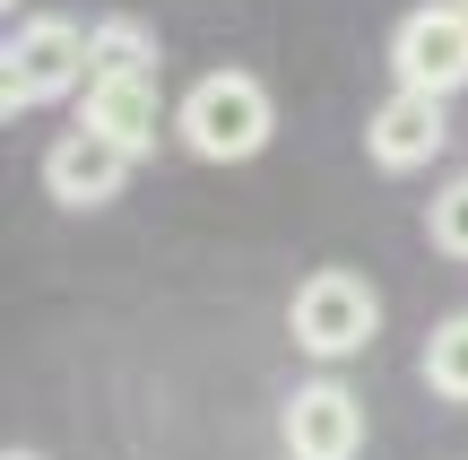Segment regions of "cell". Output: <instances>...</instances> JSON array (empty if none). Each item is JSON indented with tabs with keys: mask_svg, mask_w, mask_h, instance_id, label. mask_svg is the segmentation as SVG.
I'll use <instances>...</instances> for the list:
<instances>
[{
	"mask_svg": "<svg viewBox=\"0 0 468 460\" xmlns=\"http://www.w3.org/2000/svg\"><path fill=\"white\" fill-rule=\"evenodd\" d=\"M165 122L174 113H165V87H156V79H87V131L122 139L131 156H148Z\"/></svg>",
	"mask_w": 468,
	"mask_h": 460,
	"instance_id": "cell-8",
	"label": "cell"
},
{
	"mask_svg": "<svg viewBox=\"0 0 468 460\" xmlns=\"http://www.w3.org/2000/svg\"><path fill=\"white\" fill-rule=\"evenodd\" d=\"M390 79L417 87V96H442V104L468 87V9L460 0H425L390 27Z\"/></svg>",
	"mask_w": 468,
	"mask_h": 460,
	"instance_id": "cell-4",
	"label": "cell"
},
{
	"mask_svg": "<svg viewBox=\"0 0 468 460\" xmlns=\"http://www.w3.org/2000/svg\"><path fill=\"white\" fill-rule=\"evenodd\" d=\"M425 382H434V400H460L468 409V313L434 322V339H425Z\"/></svg>",
	"mask_w": 468,
	"mask_h": 460,
	"instance_id": "cell-10",
	"label": "cell"
},
{
	"mask_svg": "<svg viewBox=\"0 0 468 460\" xmlns=\"http://www.w3.org/2000/svg\"><path fill=\"white\" fill-rule=\"evenodd\" d=\"M442 139H452L442 96H417V87H390V96L373 104V122H365V156H373L382 174H417V166H434Z\"/></svg>",
	"mask_w": 468,
	"mask_h": 460,
	"instance_id": "cell-7",
	"label": "cell"
},
{
	"mask_svg": "<svg viewBox=\"0 0 468 460\" xmlns=\"http://www.w3.org/2000/svg\"><path fill=\"white\" fill-rule=\"evenodd\" d=\"M278 434H286V460H356L365 452V400H356L347 382H330V374L295 382Z\"/></svg>",
	"mask_w": 468,
	"mask_h": 460,
	"instance_id": "cell-5",
	"label": "cell"
},
{
	"mask_svg": "<svg viewBox=\"0 0 468 460\" xmlns=\"http://www.w3.org/2000/svg\"><path fill=\"white\" fill-rule=\"evenodd\" d=\"M9 9H17V0H9Z\"/></svg>",
	"mask_w": 468,
	"mask_h": 460,
	"instance_id": "cell-13",
	"label": "cell"
},
{
	"mask_svg": "<svg viewBox=\"0 0 468 460\" xmlns=\"http://www.w3.org/2000/svg\"><path fill=\"white\" fill-rule=\"evenodd\" d=\"M87 52H96V79H156L165 70V52H156V35L139 17H96L87 27Z\"/></svg>",
	"mask_w": 468,
	"mask_h": 460,
	"instance_id": "cell-9",
	"label": "cell"
},
{
	"mask_svg": "<svg viewBox=\"0 0 468 460\" xmlns=\"http://www.w3.org/2000/svg\"><path fill=\"white\" fill-rule=\"evenodd\" d=\"M174 131H183V148L208 156V166H243V156L269 148L278 104H269V87L251 79V70H208V79H191V96L174 104Z\"/></svg>",
	"mask_w": 468,
	"mask_h": 460,
	"instance_id": "cell-1",
	"label": "cell"
},
{
	"mask_svg": "<svg viewBox=\"0 0 468 460\" xmlns=\"http://www.w3.org/2000/svg\"><path fill=\"white\" fill-rule=\"evenodd\" d=\"M131 166H139V156L122 148V139H104V131H87V122H79V131H61L44 148V191L61 209H104V200H122Z\"/></svg>",
	"mask_w": 468,
	"mask_h": 460,
	"instance_id": "cell-6",
	"label": "cell"
},
{
	"mask_svg": "<svg viewBox=\"0 0 468 460\" xmlns=\"http://www.w3.org/2000/svg\"><path fill=\"white\" fill-rule=\"evenodd\" d=\"M425 235H434V252L468 261V174H452V183L434 191V209H425Z\"/></svg>",
	"mask_w": 468,
	"mask_h": 460,
	"instance_id": "cell-11",
	"label": "cell"
},
{
	"mask_svg": "<svg viewBox=\"0 0 468 460\" xmlns=\"http://www.w3.org/2000/svg\"><path fill=\"white\" fill-rule=\"evenodd\" d=\"M0 460H44V452H17V444H9V452H0Z\"/></svg>",
	"mask_w": 468,
	"mask_h": 460,
	"instance_id": "cell-12",
	"label": "cell"
},
{
	"mask_svg": "<svg viewBox=\"0 0 468 460\" xmlns=\"http://www.w3.org/2000/svg\"><path fill=\"white\" fill-rule=\"evenodd\" d=\"M96 79V52H87V27L79 17H27L0 52V113H27V104H61Z\"/></svg>",
	"mask_w": 468,
	"mask_h": 460,
	"instance_id": "cell-2",
	"label": "cell"
},
{
	"mask_svg": "<svg viewBox=\"0 0 468 460\" xmlns=\"http://www.w3.org/2000/svg\"><path fill=\"white\" fill-rule=\"evenodd\" d=\"M460 9H468V0H460Z\"/></svg>",
	"mask_w": 468,
	"mask_h": 460,
	"instance_id": "cell-14",
	"label": "cell"
},
{
	"mask_svg": "<svg viewBox=\"0 0 468 460\" xmlns=\"http://www.w3.org/2000/svg\"><path fill=\"white\" fill-rule=\"evenodd\" d=\"M286 330H295L303 357L347 365V357H365L373 330H382V295H373L356 270H313L295 287V305H286Z\"/></svg>",
	"mask_w": 468,
	"mask_h": 460,
	"instance_id": "cell-3",
	"label": "cell"
}]
</instances>
